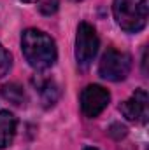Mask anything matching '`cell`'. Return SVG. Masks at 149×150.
<instances>
[{
  "label": "cell",
  "mask_w": 149,
  "mask_h": 150,
  "mask_svg": "<svg viewBox=\"0 0 149 150\" xmlns=\"http://www.w3.org/2000/svg\"><path fill=\"white\" fill-rule=\"evenodd\" d=\"M21 49L28 65L35 70H47L56 61V44L54 40L37 28H28L21 35Z\"/></svg>",
  "instance_id": "6da1fadb"
},
{
  "label": "cell",
  "mask_w": 149,
  "mask_h": 150,
  "mask_svg": "<svg viewBox=\"0 0 149 150\" xmlns=\"http://www.w3.org/2000/svg\"><path fill=\"white\" fill-rule=\"evenodd\" d=\"M148 0H114L112 14L121 30L137 33L148 23Z\"/></svg>",
  "instance_id": "7a4b0ae2"
},
{
  "label": "cell",
  "mask_w": 149,
  "mask_h": 150,
  "mask_svg": "<svg viewBox=\"0 0 149 150\" xmlns=\"http://www.w3.org/2000/svg\"><path fill=\"white\" fill-rule=\"evenodd\" d=\"M130 68H132V58L126 52H121L117 49H107L100 59L98 74L105 80L119 82L126 79Z\"/></svg>",
  "instance_id": "3957f363"
},
{
  "label": "cell",
  "mask_w": 149,
  "mask_h": 150,
  "mask_svg": "<svg viewBox=\"0 0 149 150\" xmlns=\"http://www.w3.org/2000/svg\"><path fill=\"white\" fill-rule=\"evenodd\" d=\"M100 40L97 35V30L90 23H81L77 26V35H75V59L79 65H90L93 58L98 52Z\"/></svg>",
  "instance_id": "277c9868"
},
{
  "label": "cell",
  "mask_w": 149,
  "mask_h": 150,
  "mask_svg": "<svg viewBox=\"0 0 149 150\" xmlns=\"http://www.w3.org/2000/svg\"><path fill=\"white\" fill-rule=\"evenodd\" d=\"M109 101H111V93L98 84H90L81 93V110L90 119L98 117L107 108Z\"/></svg>",
  "instance_id": "5b68a950"
},
{
  "label": "cell",
  "mask_w": 149,
  "mask_h": 150,
  "mask_svg": "<svg viewBox=\"0 0 149 150\" xmlns=\"http://www.w3.org/2000/svg\"><path fill=\"white\" fill-rule=\"evenodd\" d=\"M119 110L128 120L146 124V120H148V93L144 89H137L132 94V98H128L119 107Z\"/></svg>",
  "instance_id": "8992f818"
},
{
  "label": "cell",
  "mask_w": 149,
  "mask_h": 150,
  "mask_svg": "<svg viewBox=\"0 0 149 150\" xmlns=\"http://www.w3.org/2000/svg\"><path fill=\"white\" fill-rule=\"evenodd\" d=\"M18 120L9 110H0V150L11 147L16 136Z\"/></svg>",
  "instance_id": "52a82bcc"
},
{
  "label": "cell",
  "mask_w": 149,
  "mask_h": 150,
  "mask_svg": "<svg viewBox=\"0 0 149 150\" xmlns=\"http://www.w3.org/2000/svg\"><path fill=\"white\" fill-rule=\"evenodd\" d=\"M37 89H39V94H40V100H42V105L47 108V107H53L58 98H60V87L54 80H42L37 84Z\"/></svg>",
  "instance_id": "ba28073f"
},
{
  "label": "cell",
  "mask_w": 149,
  "mask_h": 150,
  "mask_svg": "<svg viewBox=\"0 0 149 150\" xmlns=\"http://www.w3.org/2000/svg\"><path fill=\"white\" fill-rule=\"evenodd\" d=\"M2 96H4L9 103H12V105H21V103L25 101V91H23V87H21L19 84H16V82L5 84V86L2 87Z\"/></svg>",
  "instance_id": "9c48e42d"
},
{
  "label": "cell",
  "mask_w": 149,
  "mask_h": 150,
  "mask_svg": "<svg viewBox=\"0 0 149 150\" xmlns=\"http://www.w3.org/2000/svg\"><path fill=\"white\" fill-rule=\"evenodd\" d=\"M11 67H12V56L9 54V51L0 44V77H4V75L9 74V70H11Z\"/></svg>",
  "instance_id": "30bf717a"
},
{
  "label": "cell",
  "mask_w": 149,
  "mask_h": 150,
  "mask_svg": "<svg viewBox=\"0 0 149 150\" xmlns=\"http://www.w3.org/2000/svg\"><path fill=\"white\" fill-rule=\"evenodd\" d=\"M58 5H60V0H39V11L44 16L54 14L58 11Z\"/></svg>",
  "instance_id": "8fae6325"
},
{
  "label": "cell",
  "mask_w": 149,
  "mask_h": 150,
  "mask_svg": "<svg viewBox=\"0 0 149 150\" xmlns=\"http://www.w3.org/2000/svg\"><path fill=\"white\" fill-rule=\"evenodd\" d=\"M84 150H98V149H93V147H88V149H84Z\"/></svg>",
  "instance_id": "7c38bea8"
},
{
  "label": "cell",
  "mask_w": 149,
  "mask_h": 150,
  "mask_svg": "<svg viewBox=\"0 0 149 150\" xmlns=\"http://www.w3.org/2000/svg\"><path fill=\"white\" fill-rule=\"evenodd\" d=\"M23 2H34V0H23Z\"/></svg>",
  "instance_id": "4fadbf2b"
},
{
  "label": "cell",
  "mask_w": 149,
  "mask_h": 150,
  "mask_svg": "<svg viewBox=\"0 0 149 150\" xmlns=\"http://www.w3.org/2000/svg\"><path fill=\"white\" fill-rule=\"evenodd\" d=\"M74 2H81V0H74Z\"/></svg>",
  "instance_id": "5bb4252c"
}]
</instances>
